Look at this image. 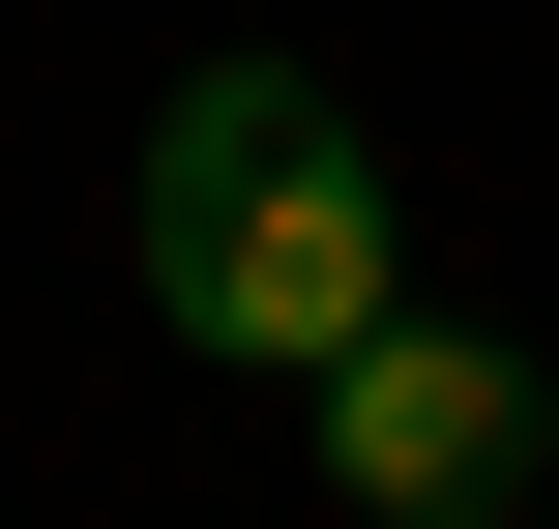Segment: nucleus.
Returning <instances> with one entry per match:
<instances>
[{"instance_id":"1","label":"nucleus","mask_w":559,"mask_h":529,"mask_svg":"<svg viewBox=\"0 0 559 529\" xmlns=\"http://www.w3.org/2000/svg\"><path fill=\"white\" fill-rule=\"evenodd\" d=\"M383 294H413L383 147H354L295 59H177V118H147V324L236 353V383H324Z\"/></svg>"},{"instance_id":"2","label":"nucleus","mask_w":559,"mask_h":529,"mask_svg":"<svg viewBox=\"0 0 559 529\" xmlns=\"http://www.w3.org/2000/svg\"><path fill=\"white\" fill-rule=\"evenodd\" d=\"M324 471H354L383 529H501L559 471V383L501 353V324H413V294H383V324L324 353Z\"/></svg>"},{"instance_id":"3","label":"nucleus","mask_w":559,"mask_h":529,"mask_svg":"<svg viewBox=\"0 0 559 529\" xmlns=\"http://www.w3.org/2000/svg\"><path fill=\"white\" fill-rule=\"evenodd\" d=\"M531 529H559V501H531Z\"/></svg>"}]
</instances>
